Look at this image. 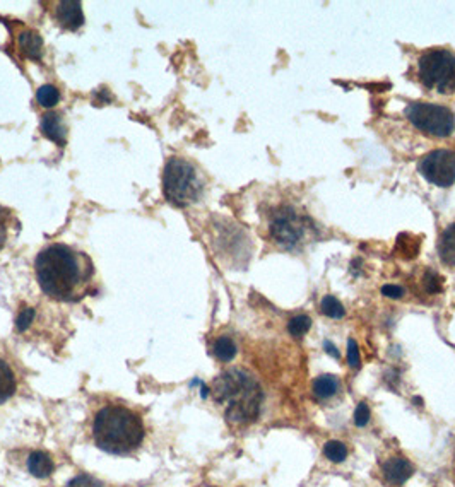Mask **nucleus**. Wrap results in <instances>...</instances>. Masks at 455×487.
Segmentation results:
<instances>
[{"instance_id":"nucleus-10","label":"nucleus","mask_w":455,"mask_h":487,"mask_svg":"<svg viewBox=\"0 0 455 487\" xmlns=\"http://www.w3.org/2000/svg\"><path fill=\"white\" fill-rule=\"evenodd\" d=\"M55 17L62 28L65 29H74L81 28L84 23V16H82V6L75 0H69V2L57 3Z\"/></svg>"},{"instance_id":"nucleus-15","label":"nucleus","mask_w":455,"mask_h":487,"mask_svg":"<svg viewBox=\"0 0 455 487\" xmlns=\"http://www.w3.org/2000/svg\"><path fill=\"white\" fill-rule=\"evenodd\" d=\"M28 470L35 477L45 479L53 472V460L45 452H33L28 457Z\"/></svg>"},{"instance_id":"nucleus-22","label":"nucleus","mask_w":455,"mask_h":487,"mask_svg":"<svg viewBox=\"0 0 455 487\" xmlns=\"http://www.w3.org/2000/svg\"><path fill=\"white\" fill-rule=\"evenodd\" d=\"M36 100L43 108H53L60 101V91L55 86L45 84L39 87L38 93H36Z\"/></svg>"},{"instance_id":"nucleus-28","label":"nucleus","mask_w":455,"mask_h":487,"mask_svg":"<svg viewBox=\"0 0 455 487\" xmlns=\"http://www.w3.org/2000/svg\"><path fill=\"white\" fill-rule=\"evenodd\" d=\"M382 294L385 297H391V300H400L404 296V289L400 286L395 284H387L382 287Z\"/></svg>"},{"instance_id":"nucleus-19","label":"nucleus","mask_w":455,"mask_h":487,"mask_svg":"<svg viewBox=\"0 0 455 487\" xmlns=\"http://www.w3.org/2000/svg\"><path fill=\"white\" fill-rule=\"evenodd\" d=\"M421 286H423L425 293L429 294V296H435V294H440L443 291V277L438 272L427 268L421 275Z\"/></svg>"},{"instance_id":"nucleus-25","label":"nucleus","mask_w":455,"mask_h":487,"mask_svg":"<svg viewBox=\"0 0 455 487\" xmlns=\"http://www.w3.org/2000/svg\"><path fill=\"white\" fill-rule=\"evenodd\" d=\"M348 362L353 369L362 368V356H359L358 344H356L353 339H349V344H348Z\"/></svg>"},{"instance_id":"nucleus-17","label":"nucleus","mask_w":455,"mask_h":487,"mask_svg":"<svg viewBox=\"0 0 455 487\" xmlns=\"http://www.w3.org/2000/svg\"><path fill=\"white\" fill-rule=\"evenodd\" d=\"M236 352H238V349H236L235 340H233L231 337L221 336V337H217L216 340H214L213 354H214V358L217 359V361H221V362L233 361L236 356Z\"/></svg>"},{"instance_id":"nucleus-11","label":"nucleus","mask_w":455,"mask_h":487,"mask_svg":"<svg viewBox=\"0 0 455 487\" xmlns=\"http://www.w3.org/2000/svg\"><path fill=\"white\" fill-rule=\"evenodd\" d=\"M42 130L45 134V137H48L50 140L58 145H65L67 140V130H65L62 116L58 113H46L42 118Z\"/></svg>"},{"instance_id":"nucleus-2","label":"nucleus","mask_w":455,"mask_h":487,"mask_svg":"<svg viewBox=\"0 0 455 487\" xmlns=\"http://www.w3.org/2000/svg\"><path fill=\"white\" fill-rule=\"evenodd\" d=\"M94 443L110 453H129L144 439V426L136 412L123 405H107L93 423Z\"/></svg>"},{"instance_id":"nucleus-7","label":"nucleus","mask_w":455,"mask_h":487,"mask_svg":"<svg viewBox=\"0 0 455 487\" xmlns=\"http://www.w3.org/2000/svg\"><path fill=\"white\" fill-rule=\"evenodd\" d=\"M406 116L418 130L433 137H449L455 130L454 113L440 104L411 103Z\"/></svg>"},{"instance_id":"nucleus-20","label":"nucleus","mask_w":455,"mask_h":487,"mask_svg":"<svg viewBox=\"0 0 455 487\" xmlns=\"http://www.w3.org/2000/svg\"><path fill=\"white\" fill-rule=\"evenodd\" d=\"M348 446L342 441H337V439H330L323 445V455H325L327 460H330L332 463H341L348 459Z\"/></svg>"},{"instance_id":"nucleus-8","label":"nucleus","mask_w":455,"mask_h":487,"mask_svg":"<svg viewBox=\"0 0 455 487\" xmlns=\"http://www.w3.org/2000/svg\"><path fill=\"white\" fill-rule=\"evenodd\" d=\"M420 172L429 183L436 187H450L455 183V152L436 149L425 156L420 163Z\"/></svg>"},{"instance_id":"nucleus-16","label":"nucleus","mask_w":455,"mask_h":487,"mask_svg":"<svg viewBox=\"0 0 455 487\" xmlns=\"http://www.w3.org/2000/svg\"><path fill=\"white\" fill-rule=\"evenodd\" d=\"M16 392V376L12 368L0 359V403L7 402Z\"/></svg>"},{"instance_id":"nucleus-3","label":"nucleus","mask_w":455,"mask_h":487,"mask_svg":"<svg viewBox=\"0 0 455 487\" xmlns=\"http://www.w3.org/2000/svg\"><path fill=\"white\" fill-rule=\"evenodd\" d=\"M213 397L217 403L226 405V419L233 424H249L260 414L262 392L250 374L231 369L214 380Z\"/></svg>"},{"instance_id":"nucleus-1","label":"nucleus","mask_w":455,"mask_h":487,"mask_svg":"<svg viewBox=\"0 0 455 487\" xmlns=\"http://www.w3.org/2000/svg\"><path fill=\"white\" fill-rule=\"evenodd\" d=\"M35 272L46 296L57 301H75L82 297L93 281L94 267L84 253L55 243L38 253Z\"/></svg>"},{"instance_id":"nucleus-18","label":"nucleus","mask_w":455,"mask_h":487,"mask_svg":"<svg viewBox=\"0 0 455 487\" xmlns=\"http://www.w3.org/2000/svg\"><path fill=\"white\" fill-rule=\"evenodd\" d=\"M320 311H322V315H325L327 318L332 320L344 318L346 315V310L341 304V301L337 300L336 296H332V294H327V296L322 297V301H320Z\"/></svg>"},{"instance_id":"nucleus-24","label":"nucleus","mask_w":455,"mask_h":487,"mask_svg":"<svg viewBox=\"0 0 455 487\" xmlns=\"http://www.w3.org/2000/svg\"><path fill=\"white\" fill-rule=\"evenodd\" d=\"M355 424L358 428H365V426H368V423H370V419H371V410H370V407L366 405L365 402H359L358 405H356V410H355Z\"/></svg>"},{"instance_id":"nucleus-23","label":"nucleus","mask_w":455,"mask_h":487,"mask_svg":"<svg viewBox=\"0 0 455 487\" xmlns=\"http://www.w3.org/2000/svg\"><path fill=\"white\" fill-rule=\"evenodd\" d=\"M398 248L400 250V257L413 258L416 257L418 250H420V241L411 235H400L398 239Z\"/></svg>"},{"instance_id":"nucleus-27","label":"nucleus","mask_w":455,"mask_h":487,"mask_svg":"<svg viewBox=\"0 0 455 487\" xmlns=\"http://www.w3.org/2000/svg\"><path fill=\"white\" fill-rule=\"evenodd\" d=\"M33 318H35V310H33V308H24V310H21V313L17 315L16 318V329L19 330V332L26 330L33 323Z\"/></svg>"},{"instance_id":"nucleus-21","label":"nucleus","mask_w":455,"mask_h":487,"mask_svg":"<svg viewBox=\"0 0 455 487\" xmlns=\"http://www.w3.org/2000/svg\"><path fill=\"white\" fill-rule=\"evenodd\" d=\"M310 327H312L310 316L296 315L289 320V323H287V332H289L291 337H294V339H301V337L310 330Z\"/></svg>"},{"instance_id":"nucleus-4","label":"nucleus","mask_w":455,"mask_h":487,"mask_svg":"<svg viewBox=\"0 0 455 487\" xmlns=\"http://www.w3.org/2000/svg\"><path fill=\"white\" fill-rule=\"evenodd\" d=\"M204 183L195 166L187 159L171 158L163 172V192L166 201L177 207H187L197 202Z\"/></svg>"},{"instance_id":"nucleus-5","label":"nucleus","mask_w":455,"mask_h":487,"mask_svg":"<svg viewBox=\"0 0 455 487\" xmlns=\"http://www.w3.org/2000/svg\"><path fill=\"white\" fill-rule=\"evenodd\" d=\"M418 79L427 89L440 94L455 91V53L445 48H433L418 60Z\"/></svg>"},{"instance_id":"nucleus-6","label":"nucleus","mask_w":455,"mask_h":487,"mask_svg":"<svg viewBox=\"0 0 455 487\" xmlns=\"http://www.w3.org/2000/svg\"><path fill=\"white\" fill-rule=\"evenodd\" d=\"M308 228V219L298 214L293 207L283 205L272 214L269 223V232L272 241L278 243L281 248L294 250L305 241Z\"/></svg>"},{"instance_id":"nucleus-26","label":"nucleus","mask_w":455,"mask_h":487,"mask_svg":"<svg viewBox=\"0 0 455 487\" xmlns=\"http://www.w3.org/2000/svg\"><path fill=\"white\" fill-rule=\"evenodd\" d=\"M65 487H107L105 484H101L100 481H96L94 477H91V475L81 474L78 475L75 479H72L71 482H69Z\"/></svg>"},{"instance_id":"nucleus-29","label":"nucleus","mask_w":455,"mask_h":487,"mask_svg":"<svg viewBox=\"0 0 455 487\" xmlns=\"http://www.w3.org/2000/svg\"><path fill=\"white\" fill-rule=\"evenodd\" d=\"M323 347H325L327 354H329V356H334V358H336V359L341 358L339 351H337V347H336V345H334L332 342H329V340H325V344H323Z\"/></svg>"},{"instance_id":"nucleus-9","label":"nucleus","mask_w":455,"mask_h":487,"mask_svg":"<svg viewBox=\"0 0 455 487\" xmlns=\"http://www.w3.org/2000/svg\"><path fill=\"white\" fill-rule=\"evenodd\" d=\"M382 472H384V477L387 479L389 484L402 486L404 482H407L413 477L414 467L404 457H392V459H389L382 465Z\"/></svg>"},{"instance_id":"nucleus-12","label":"nucleus","mask_w":455,"mask_h":487,"mask_svg":"<svg viewBox=\"0 0 455 487\" xmlns=\"http://www.w3.org/2000/svg\"><path fill=\"white\" fill-rule=\"evenodd\" d=\"M440 260L449 267H455V223L447 226L438 239Z\"/></svg>"},{"instance_id":"nucleus-13","label":"nucleus","mask_w":455,"mask_h":487,"mask_svg":"<svg viewBox=\"0 0 455 487\" xmlns=\"http://www.w3.org/2000/svg\"><path fill=\"white\" fill-rule=\"evenodd\" d=\"M339 387L341 381L336 374H320L313 381V394L320 401H327L339 392Z\"/></svg>"},{"instance_id":"nucleus-14","label":"nucleus","mask_w":455,"mask_h":487,"mask_svg":"<svg viewBox=\"0 0 455 487\" xmlns=\"http://www.w3.org/2000/svg\"><path fill=\"white\" fill-rule=\"evenodd\" d=\"M19 48L28 58L38 60V58H42L43 53L42 36L38 33L31 31V29H26V31H23L19 35Z\"/></svg>"}]
</instances>
